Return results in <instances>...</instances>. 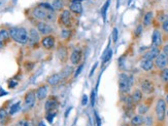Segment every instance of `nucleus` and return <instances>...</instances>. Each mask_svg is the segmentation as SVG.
<instances>
[{
  "label": "nucleus",
  "instance_id": "obj_20",
  "mask_svg": "<svg viewBox=\"0 0 168 126\" xmlns=\"http://www.w3.org/2000/svg\"><path fill=\"white\" fill-rule=\"evenodd\" d=\"M10 39V31L4 30V29L0 31V48H2L5 43Z\"/></svg>",
  "mask_w": 168,
  "mask_h": 126
},
{
  "label": "nucleus",
  "instance_id": "obj_50",
  "mask_svg": "<svg viewBox=\"0 0 168 126\" xmlns=\"http://www.w3.org/2000/svg\"><path fill=\"white\" fill-rule=\"evenodd\" d=\"M166 83H167V85H168V82H166Z\"/></svg>",
  "mask_w": 168,
  "mask_h": 126
},
{
  "label": "nucleus",
  "instance_id": "obj_34",
  "mask_svg": "<svg viewBox=\"0 0 168 126\" xmlns=\"http://www.w3.org/2000/svg\"><path fill=\"white\" fill-rule=\"evenodd\" d=\"M147 111H149V106H147V105L142 104V105H140L139 107H138V113H139V115L145 114Z\"/></svg>",
  "mask_w": 168,
  "mask_h": 126
},
{
  "label": "nucleus",
  "instance_id": "obj_22",
  "mask_svg": "<svg viewBox=\"0 0 168 126\" xmlns=\"http://www.w3.org/2000/svg\"><path fill=\"white\" fill-rule=\"evenodd\" d=\"M143 123H145V118L139 114L133 116L131 119V125L132 126H141Z\"/></svg>",
  "mask_w": 168,
  "mask_h": 126
},
{
  "label": "nucleus",
  "instance_id": "obj_7",
  "mask_svg": "<svg viewBox=\"0 0 168 126\" xmlns=\"http://www.w3.org/2000/svg\"><path fill=\"white\" fill-rule=\"evenodd\" d=\"M36 30L38 31L39 34L43 36H47L51 35V33L53 32V28L52 26H50L47 23L45 22H37L36 23Z\"/></svg>",
  "mask_w": 168,
  "mask_h": 126
},
{
  "label": "nucleus",
  "instance_id": "obj_9",
  "mask_svg": "<svg viewBox=\"0 0 168 126\" xmlns=\"http://www.w3.org/2000/svg\"><path fill=\"white\" fill-rule=\"evenodd\" d=\"M40 43H41V46L45 49L51 50V49L54 48L55 45H56V38L53 35H47L40 40Z\"/></svg>",
  "mask_w": 168,
  "mask_h": 126
},
{
  "label": "nucleus",
  "instance_id": "obj_39",
  "mask_svg": "<svg viewBox=\"0 0 168 126\" xmlns=\"http://www.w3.org/2000/svg\"><path fill=\"white\" fill-rule=\"evenodd\" d=\"M95 96H96L95 90H92V92H91V105H92V107L95 106Z\"/></svg>",
  "mask_w": 168,
  "mask_h": 126
},
{
  "label": "nucleus",
  "instance_id": "obj_47",
  "mask_svg": "<svg viewBox=\"0 0 168 126\" xmlns=\"http://www.w3.org/2000/svg\"><path fill=\"white\" fill-rule=\"evenodd\" d=\"M37 126H45V123H43V122H40V123L38 124Z\"/></svg>",
  "mask_w": 168,
  "mask_h": 126
},
{
  "label": "nucleus",
  "instance_id": "obj_2",
  "mask_svg": "<svg viewBox=\"0 0 168 126\" xmlns=\"http://www.w3.org/2000/svg\"><path fill=\"white\" fill-rule=\"evenodd\" d=\"M10 35L12 40L22 45L27 44L29 41V35L27 30L24 27H14L10 30Z\"/></svg>",
  "mask_w": 168,
  "mask_h": 126
},
{
  "label": "nucleus",
  "instance_id": "obj_19",
  "mask_svg": "<svg viewBox=\"0 0 168 126\" xmlns=\"http://www.w3.org/2000/svg\"><path fill=\"white\" fill-rule=\"evenodd\" d=\"M162 44V35L159 30H155L152 36V45L154 47H159Z\"/></svg>",
  "mask_w": 168,
  "mask_h": 126
},
{
  "label": "nucleus",
  "instance_id": "obj_14",
  "mask_svg": "<svg viewBox=\"0 0 168 126\" xmlns=\"http://www.w3.org/2000/svg\"><path fill=\"white\" fill-rule=\"evenodd\" d=\"M28 35H29V41L30 42L31 45H36L38 42L40 41V37H39V33L36 29L32 28L30 29V31L28 32Z\"/></svg>",
  "mask_w": 168,
  "mask_h": 126
},
{
  "label": "nucleus",
  "instance_id": "obj_44",
  "mask_svg": "<svg viewBox=\"0 0 168 126\" xmlns=\"http://www.w3.org/2000/svg\"><path fill=\"white\" fill-rule=\"evenodd\" d=\"M97 68V64H95L94 66H93V68H92V70H91V72H90V77L93 75V73H94V71H95V69Z\"/></svg>",
  "mask_w": 168,
  "mask_h": 126
},
{
  "label": "nucleus",
  "instance_id": "obj_16",
  "mask_svg": "<svg viewBox=\"0 0 168 126\" xmlns=\"http://www.w3.org/2000/svg\"><path fill=\"white\" fill-rule=\"evenodd\" d=\"M57 56L62 63H66L67 60H68V50H67V47L64 46V45H60L57 49Z\"/></svg>",
  "mask_w": 168,
  "mask_h": 126
},
{
  "label": "nucleus",
  "instance_id": "obj_28",
  "mask_svg": "<svg viewBox=\"0 0 168 126\" xmlns=\"http://www.w3.org/2000/svg\"><path fill=\"white\" fill-rule=\"evenodd\" d=\"M112 54H114L112 49H107V50H105L104 54H103V58H102V65H104L107 62L110 61L111 56H112Z\"/></svg>",
  "mask_w": 168,
  "mask_h": 126
},
{
  "label": "nucleus",
  "instance_id": "obj_38",
  "mask_svg": "<svg viewBox=\"0 0 168 126\" xmlns=\"http://www.w3.org/2000/svg\"><path fill=\"white\" fill-rule=\"evenodd\" d=\"M83 68H84V65H83V64H81V65L78 66V68L76 69L75 73H74V78H76L78 76V75L81 74V72H82V70H83Z\"/></svg>",
  "mask_w": 168,
  "mask_h": 126
},
{
  "label": "nucleus",
  "instance_id": "obj_17",
  "mask_svg": "<svg viewBox=\"0 0 168 126\" xmlns=\"http://www.w3.org/2000/svg\"><path fill=\"white\" fill-rule=\"evenodd\" d=\"M47 92H49L47 85H45V84L40 85V86L36 89V98H37L38 100H43L45 98H47Z\"/></svg>",
  "mask_w": 168,
  "mask_h": 126
},
{
  "label": "nucleus",
  "instance_id": "obj_42",
  "mask_svg": "<svg viewBox=\"0 0 168 126\" xmlns=\"http://www.w3.org/2000/svg\"><path fill=\"white\" fill-rule=\"evenodd\" d=\"M88 104V96L87 94H84L83 98H82V106H86Z\"/></svg>",
  "mask_w": 168,
  "mask_h": 126
},
{
  "label": "nucleus",
  "instance_id": "obj_43",
  "mask_svg": "<svg viewBox=\"0 0 168 126\" xmlns=\"http://www.w3.org/2000/svg\"><path fill=\"white\" fill-rule=\"evenodd\" d=\"M163 52L168 56V45H165V46L163 47Z\"/></svg>",
  "mask_w": 168,
  "mask_h": 126
},
{
  "label": "nucleus",
  "instance_id": "obj_41",
  "mask_svg": "<svg viewBox=\"0 0 168 126\" xmlns=\"http://www.w3.org/2000/svg\"><path fill=\"white\" fill-rule=\"evenodd\" d=\"M95 121H96L97 126H101V120H100L99 116H98V114L96 112H95Z\"/></svg>",
  "mask_w": 168,
  "mask_h": 126
},
{
  "label": "nucleus",
  "instance_id": "obj_6",
  "mask_svg": "<svg viewBox=\"0 0 168 126\" xmlns=\"http://www.w3.org/2000/svg\"><path fill=\"white\" fill-rule=\"evenodd\" d=\"M59 107V100L56 96H50L45 104V110L47 113L56 112Z\"/></svg>",
  "mask_w": 168,
  "mask_h": 126
},
{
  "label": "nucleus",
  "instance_id": "obj_21",
  "mask_svg": "<svg viewBox=\"0 0 168 126\" xmlns=\"http://www.w3.org/2000/svg\"><path fill=\"white\" fill-rule=\"evenodd\" d=\"M140 68H141L142 70L149 72V71H151L152 69L154 68V62L149 61V60H142V61L140 62Z\"/></svg>",
  "mask_w": 168,
  "mask_h": 126
},
{
  "label": "nucleus",
  "instance_id": "obj_40",
  "mask_svg": "<svg viewBox=\"0 0 168 126\" xmlns=\"http://www.w3.org/2000/svg\"><path fill=\"white\" fill-rule=\"evenodd\" d=\"M162 29H163L164 32L168 33V20H167V21H165L163 24H162Z\"/></svg>",
  "mask_w": 168,
  "mask_h": 126
},
{
  "label": "nucleus",
  "instance_id": "obj_31",
  "mask_svg": "<svg viewBox=\"0 0 168 126\" xmlns=\"http://www.w3.org/2000/svg\"><path fill=\"white\" fill-rule=\"evenodd\" d=\"M20 106H21V102H18V103H16L14 105H12V107H10V112H8L10 113V115L16 114V113L20 110Z\"/></svg>",
  "mask_w": 168,
  "mask_h": 126
},
{
  "label": "nucleus",
  "instance_id": "obj_3",
  "mask_svg": "<svg viewBox=\"0 0 168 126\" xmlns=\"http://www.w3.org/2000/svg\"><path fill=\"white\" fill-rule=\"evenodd\" d=\"M133 78L129 77L127 74L123 73L120 75V79H119V89L122 93H127L130 91V88L132 86Z\"/></svg>",
  "mask_w": 168,
  "mask_h": 126
},
{
  "label": "nucleus",
  "instance_id": "obj_13",
  "mask_svg": "<svg viewBox=\"0 0 168 126\" xmlns=\"http://www.w3.org/2000/svg\"><path fill=\"white\" fill-rule=\"evenodd\" d=\"M69 10L74 14H81L83 12L82 0H72L69 5Z\"/></svg>",
  "mask_w": 168,
  "mask_h": 126
},
{
  "label": "nucleus",
  "instance_id": "obj_24",
  "mask_svg": "<svg viewBox=\"0 0 168 126\" xmlns=\"http://www.w3.org/2000/svg\"><path fill=\"white\" fill-rule=\"evenodd\" d=\"M131 96H132V100L135 103V105H137V104L140 103V100H142V91L140 89H135L133 91V93L131 94Z\"/></svg>",
  "mask_w": 168,
  "mask_h": 126
},
{
  "label": "nucleus",
  "instance_id": "obj_27",
  "mask_svg": "<svg viewBox=\"0 0 168 126\" xmlns=\"http://www.w3.org/2000/svg\"><path fill=\"white\" fill-rule=\"evenodd\" d=\"M16 126H33V124L28 117H23L16 123Z\"/></svg>",
  "mask_w": 168,
  "mask_h": 126
},
{
  "label": "nucleus",
  "instance_id": "obj_35",
  "mask_svg": "<svg viewBox=\"0 0 168 126\" xmlns=\"http://www.w3.org/2000/svg\"><path fill=\"white\" fill-rule=\"evenodd\" d=\"M56 115H57V113H56V112L47 113V115H45V118H47V121L50 122V123H52V122H53V119H54L55 117H56Z\"/></svg>",
  "mask_w": 168,
  "mask_h": 126
},
{
  "label": "nucleus",
  "instance_id": "obj_49",
  "mask_svg": "<svg viewBox=\"0 0 168 126\" xmlns=\"http://www.w3.org/2000/svg\"><path fill=\"white\" fill-rule=\"evenodd\" d=\"M166 114H167V116H168V111H167V112H166Z\"/></svg>",
  "mask_w": 168,
  "mask_h": 126
},
{
  "label": "nucleus",
  "instance_id": "obj_4",
  "mask_svg": "<svg viewBox=\"0 0 168 126\" xmlns=\"http://www.w3.org/2000/svg\"><path fill=\"white\" fill-rule=\"evenodd\" d=\"M59 26L65 29H70L72 27V16L69 9H64L58 18Z\"/></svg>",
  "mask_w": 168,
  "mask_h": 126
},
{
  "label": "nucleus",
  "instance_id": "obj_23",
  "mask_svg": "<svg viewBox=\"0 0 168 126\" xmlns=\"http://www.w3.org/2000/svg\"><path fill=\"white\" fill-rule=\"evenodd\" d=\"M72 73H73V68H72L71 66H66V67L62 70V72L60 73V75H61L62 79H68Z\"/></svg>",
  "mask_w": 168,
  "mask_h": 126
},
{
  "label": "nucleus",
  "instance_id": "obj_33",
  "mask_svg": "<svg viewBox=\"0 0 168 126\" xmlns=\"http://www.w3.org/2000/svg\"><path fill=\"white\" fill-rule=\"evenodd\" d=\"M160 78L163 82H168V68H165L160 73Z\"/></svg>",
  "mask_w": 168,
  "mask_h": 126
},
{
  "label": "nucleus",
  "instance_id": "obj_36",
  "mask_svg": "<svg viewBox=\"0 0 168 126\" xmlns=\"http://www.w3.org/2000/svg\"><path fill=\"white\" fill-rule=\"evenodd\" d=\"M118 36H119V31L117 28H114V30H112V33H111V38H112V41L116 43L117 41H118Z\"/></svg>",
  "mask_w": 168,
  "mask_h": 126
},
{
  "label": "nucleus",
  "instance_id": "obj_25",
  "mask_svg": "<svg viewBox=\"0 0 168 126\" xmlns=\"http://www.w3.org/2000/svg\"><path fill=\"white\" fill-rule=\"evenodd\" d=\"M153 18H154L153 12H147V14H145V16H143V21H142L143 25H145V27L149 26L152 24V22H153Z\"/></svg>",
  "mask_w": 168,
  "mask_h": 126
},
{
  "label": "nucleus",
  "instance_id": "obj_29",
  "mask_svg": "<svg viewBox=\"0 0 168 126\" xmlns=\"http://www.w3.org/2000/svg\"><path fill=\"white\" fill-rule=\"evenodd\" d=\"M52 5L55 10H61L64 7V2L63 0H54V2H53Z\"/></svg>",
  "mask_w": 168,
  "mask_h": 126
},
{
  "label": "nucleus",
  "instance_id": "obj_5",
  "mask_svg": "<svg viewBox=\"0 0 168 126\" xmlns=\"http://www.w3.org/2000/svg\"><path fill=\"white\" fill-rule=\"evenodd\" d=\"M166 100L163 98H159L156 105V115L160 122H163L166 115Z\"/></svg>",
  "mask_w": 168,
  "mask_h": 126
},
{
  "label": "nucleus",
  "instance_id": "obj_37",
  "mask_svg": "<svg viewBox=\"0 0 168 126\" xmlns=\"http://www.w3.org/2000/svg\"><path fill=\"white\" fill-rule=\"evenodd\" d=\"M141 32H142V26L139 25V26H137L136 29H135V37H138L141 34Z\"/></svg>",
  "mask_w": 168,
  "mask_h": 126
},
{
  "label": "nucleus",
  "instance_id": "obj_48",
  "mask_svg": "<svg viewBox=\"0 0 168 126\" xmlns=\"http://www.w3.org/2000/svg\"><path fill=\"white\" fill-rule=\"evenodd\" d=\"M166 104H168V94L166 96Z\"/></svg>",
  "mask_w": 168,
  "mask_h": 126
},
{
  "label": "nucleus",
  "instance_id": "obj_12",
  "mask_svg": "<svg viewBox=\"0 0 168 126\" xmlns=\"http://www.w3.org/2000/svg\"><path fill=\"white\" fill-rule=\"evenodd\" d=\"M36 100V91L31 89V90L27 91L25 96H24V102L27 107H33Z\"/></svg>",
  "mask_w": 168,
  "mask_h": 126
},
{
  "label": "nucleus",
  "instance_id": "obj_45",
  "mask_svg": "<svg viewBox=\"0 0 168 126\" xmlns=\"http://www.w3.org/2000/svg\"><path fill=\"white\" fill-rule=\"evenodd\" d=\"M25 66H26V68H27V70H31V69L33 68V64H31V65H28V64H25Z\"/></svg>",
  "mask_w": 168,
  "mask_h": 126
},
{
  "label": "nucleus",
  "instance_id": "obj_10",
  "mask_svg": "<svg viewBox=\"0 0 168 126\" xmlns=\"http://www.w3.org/2000/svg\"><path fill=\"white\" fill-rule=\"evenodd\" d=\"M168 65V56H166L164 52H160L159 56L155 58V66H156L158 69H165Z\"/></svg>",
  "mask_w": 168,
  "mask_h": 126
},
{
  "label": "nucleus",
  "instance_id": "obj_11",
  "mask_svg": "<svg viewBox=\"0 0 168 126\" xmlns=\"http://www.w3.org/2000/svg\"><path fill=\"white\" fill-rule=\"evenodd\" d=\"M140 87H141V91L147 94H151L154 92L155 90V85L154 83L149 79H143L140 83Z\"/></svg>",
  "mask_w": 168,
  "mask_h": 126
},
{
  "label": "nucleus",
  "instance_id": "obj_32",
  "mask_svg": "<svg viewBox=\"0 0 168 126\" xmlns=\"http://www.w3.org/2000/svg\"><path fill=\"white\" fill-rule=\"evenodd\" d=\"M71 30L70 29H63L61 31V37L62 39H69L71 37Z\"/></svg>",
  "mask_w": 168,
  "mask_h": 126
},
{
  "label": "nucleus",
  "instance_id": "obj_18",
  "mask_svg": "<svg viewBox=\"0 0 168 126\" xmlns=\"http://www.w3.org/2000/svg\"><path fill=\"white\" fill-rule=\"evenodd\" d=\"M61 80H62V77L61 75H60V73H55V74L51 75V76L47 77V83L49 85H51V86H57L58 84L61 82Z\"/></svg>",
  "mask_w": 168,
  "mask_h": 126
},
{
  "label": "nucleus",
  "instance_id": "obj_8",
  "mask_svg": "<svg viewBox=\"0 0 168 126\" xmlns=\"http://www.w3.org/2000/svg\"><path fill=\"white\" fill-rule=\"evenodd\" d=\"M82 58H83V51H82V49L75 48L71 52L69 60H70V63L72 66H80L81 65Z\"/></svg>",
  "mask_w": 168,
  "mask_h": 126
},
{
  "label": "nucleus",
  "instance_id": "obj_1",
  "mask_svg": "<svg viewBox=\"0 0 168 126\" xmlns=\"http://www.w3.org/2000/svg\"><path fill=\"white\" fill-rule=\"evenodd\" d=\"M32 16L36 20L45 21V23L47 22H55V20H56L55 10H47L45 8H43V7H41L39 4L32 9Z\"/></svg>",
  "mask_w": 168,
  "mask_h": 126
},
{
  "label": "nucleus",
  "instance_id": "obj_26",
  "mask_svg": "<svg viewBox=\"0 0 168 126\" xmlns=\"http://www.w3.org/2000/svg\"><path fill=\"white\" fill-rule=\"evenodd\" d=\"M8 115H10V113L5 109H0V123L3 125L6 124L7 120H8Z\"/></svg>",
  "mask_w": 168,
  "mask_h": 126
},
{
  "label": "nucleus",
  "instance_id": "obj_46",
  "mask_svg": "<svg viewBox=\"0 0 168 126\" xmlns=\"http://www.w3.org/2000/svg\"><path fill=\"white\" fill-rule=\"evenodd\" d=\"M17 84H18L17 82H10V88H14Z\"/></svg>",
  "mask_w": 168,
  "mask_h": 126
},
{
  "label": "nucleus",
  "instance_id": "obj_30",
  "mask_svg": "<svg viewBox=\"0 0 168 126\" xmlns=\"http://www.w3.org/2000/svg\"><path fill=\"white\" fill-rule=\"evenodd\" d=\"M109 3H110V0H107L106 2L104 3V5H103V7L101 8L102 18H103V21L104 22H105V20H106V12H107V8H108V6H109Z\"/></svg>",
  "mask_w": 168,
  "mask_h": 126
},
{
  "label": "nucleus",
  "instance_id": "obj_15",
  "mask_svg": "<svg viewBox=\"0 0 168 126\" xmlns=\"http://www.w3.org/2000/svg\"><path fill=\"white\" fill-rule=\"evenodd\" d=\"M159 54H160V49H159V47L153 46L149 51L145 52V54H143V56H142V60H149V61H153V60H155V58L159 56Z\"/></svg>",
  "mask_w": 168,
  "mask_h": 126
}]
</instances>
